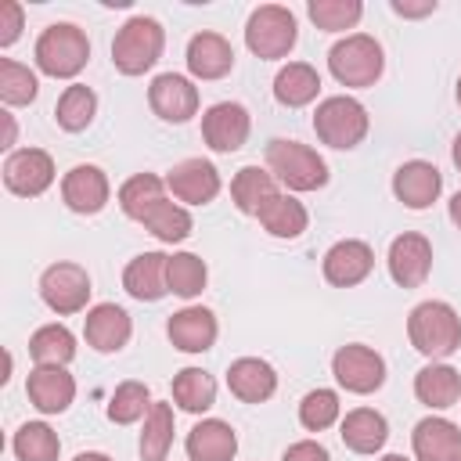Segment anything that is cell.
<instances>
[{"instance_id": "1", "label": "cell", "mask_w": 461, "mask_h": 461, "mask_svg": "<svg viewBox=\"0 0 461 461\" xmlns=\"http://www.w3.org/2000/svg\"><path fill=\"white\" fill-rule=\"evenodd\" d=\"M407 339L411 346L429 360H447L461 346V317L450 303L425 299L407 317Z\"/></svg>"}, {"instance_id": "2", "label": "cell", "mask_w": 461, "mask_h": 461, "mask_svg": "<svg viewBox=\"0 0 461 461\" xmlns=\"http://www.w3.org/2000/svg\"><path fill=\"white\" fill-rule=\"evenodd\" d=\"M32 58H36V68L43 76H54V79H72L83 72V65L90 61V40L79 25L72 22H54L40 32L36 47H32Z\"/></svg>"}, {"instance_id": "3", "label": "cell", "mask_w": 461, "mask_h": 461, "mask_svg": "<svg viewBox=\"0 0 461 461\" xmlns=\"http://www.w3.org/2000/svg\"><path fill=\"white\" fill-rule=\"evenodd\" d=\"M267 169L288 191H317V187L328 184L324 158L310 144H299V140H288V137H274L267 144Z\"/></svg>"}, {"instance_id": "4", "label": "cell", "mask_w": 461, "mask_h": 461, "mask_svg": "<svg viewBox=\"0 0 461 461\" xmlns=\"http://www.w3.org/2000/svg\"><path fill=\"white\" fill-rule=\"evenodd\" d=\"M162 47H166V29L148 18V14H137L130 18L115 40H112V61L122 76H144L158 58H162Z\"/></svg>"}, {"instance_id": "5", "label": "cell", "mask_w": 461, "mask_h": 461, "mask_svg": "<svg viewBox=\"0 0 461 461\" xmlns=\"http://www.w3.org/2000/svg\"><path fill=\"white\" fill-rule=\"evenodd\" d=\"M367 126H371L367 108L357 97H346V94L324 97L313 112V130H317L321 144L339 148V151H353L367 137Z\"/></svg>"}, {"instance_id": "6", "label": "cell", "mask_w": 461, "mask_h": 461, "mask_svg": "<svg viewBox=\"0 0 461 461\" xmlns=\"http://www.w3.org/2000/svg\"><path fill=\"white\" fill-rule=\"evenodd\" d=\"M328 68L342 86H375L385 68L382 43L367 32H349L328 50Z\"/></svg>"}, {"instance_id": "7", "label": "cell", "mask_w": 461, "mask_h": 461, "mask_svg": "<svg viewBox=\"0 0 461 461\" xmlns=\"http://www.w3.org/2000/svg\"><path fill=\"white\" fill-rule=\"evenodd\" d=\"M299 40V29H295V14L281 4H263L249 14L245 22V47L256 54V58H285Z\"/></svg>"}, {"instance_id": "8", "label": "cell", "mask_w": 461, "mask_h": 461, "mask_svg": "<svg viewBox=\"0 0 461 461\" xmlns=\"http://www.w3.org/2000/svg\"><path fill=\"white\" fill-rule=\"evenodd\" d=\"M90 274L79 263H50L40 277V299L58 313V317H72L79 310H86L90 303Z\"/></svg>"}, {"instance_id": "9", "label": "cell", "mask_w": 461, "mask_h": 461, "mask_svg": "<svg viewBox=\"0 0 461 461\" xmlns=\"http://www.w3.org/2000/svg\"><path fill=\"white\" fill-rule=\"evenodd\" d=\"M331 375H335V382H339L346 393L367 396V393L382 389V382H385V360H382L371 346L349 342V346H339V349H335V357H331Z\"/></svg>"}, {"instance_id": "10", "label": "cell", "mask_w": 461, "mask_h": 461, "mask_svg": "<svg viewBox=\"0 0 461 461\" xmlns=\"http://www.w3.org/2000/svg\"><path fill=\"white\" fill-rule=\"evenodd\" d=\"M4 184L18 198H40L54 184V158L43 148H18L4 162Z\"/></svg>"}, {"instance_id": "11", "label": "cell", "mask_w": 461, "mask_h": 461, "mask_svg": "<svg viewBox=\"0 0 461 461\" xmlns=\"http://www.w3.org/2000/svg\"><path fill=\"white\" fill-rule=\"evenodd\" d=\"M249 130H252L249 108L238 101H220V104L205 108V115H202V140L220 155L238 151L249 140Z\"/></svg>"}, {"instance_id": "12", "label": "cell", "mask_w": 461, "mask_h": 461, "mask_svg": "<svg viewBox=\"0 0 461 461\" xmlns=\"http://www.w3.org/2000/svg\"><path fill=\"white\" fill-rule=\"evenodd\" d=\"M148 104L162 122H187L191 115H198V86L187 76L162 72L148 86Z\"/></svg>"}, {"instance_id": "13", "label": "cell", "mask_w": 461, "mask_h": 461, "mask_svg": "<svg viewBox=\"0 0 461 461\" xmlns=\"http://www.w3.org/2000/svg\"><path fill=\"white\" fill-rule=\"evenodd\" d=\"M108 194H112V184L104 176L101 166H90V162H79L65 173L61 180V202L79 212V216H94L108 205Z\"/></svg>"}, {"instance_id": "14", "label": "cell", "mask_w": 461, "mask_h": 461, "mask_svg": "<svg viewBox=\"0 0 461 461\" xmlns=\"http://www.w3.org/2000/svg\"><path fill=\"white\" fill-rule=\"evenodd\" d=\"M166 187L173 191L176 202L205 205L220 194V169L209 158H184L166 173Z\"/></svg>"}, {"instance_id": "15", "label": "cell", "mask_w": 461, "mask_h": 461, "mask_svg": "<svg viewBox=\"0 0 461 461\" xmlns=\"http://www.w3.org/2000/svg\"><path fill=\"white\" fill-rule=\"evenodd\" d=\"M429 270H432V245H429L425 234L407 230V234L393 238V245H389V274H393V281L400 288L425 285Z\"/></svg>"}, {"instance_id": "16", "label": "cell", "mask_w": 461, "mask_h": 461, "mask_svg": "<svg viewBox=\"0 0 461 461\" xmlns=\"http://www.w3.org/2000/svg\"><path fill=\"white\" fill-rule=\"evenodd\" d=\"M130 335H133V321L115 303H97L83 317V339L97 353H119L130 342Z\"/></svg>"}, {"instance_id": "17", "label": "cell", "mask_w": 461, "mask_h": 461, "mask_svg": "<svg viewBox=\"0 0 461 461\" xmlns=\"http://www.w3.org/2000/svg\"><path fill=\"white\" fill-rule=\"evenodd\" d=\"M371 267H375V252H371V245L360 241V238H342V241H335V245L324 252V277H328V285H335V288H353V285H360V281L371 274Z\"/></svg>"}, {"instance_id": "18", "label": "cell", "mask_w": 461, "mask_h": 461, "mask_svg": "<svg viewBox=\"0 0 461 461\" xmlns=\"http://www.w3.org/2000/svg\"><path fill=\"white\" fill-rule=\"evenodd\" d=\"M443 191V173L425 162V158H411L393 173V194L407 205V209H429Z\"/></svg>"}, {"instance_id": "19", "label": "cell", "mask_w": 461, "mask_h": 461, "mask_svg": "<svg viewBox=\"0 0 461 461\" xmlns=\"http://www.w3.org/2000/svg\"><path fill=\"white\" fill-rule=\"evenodd\" d=\"M25 393L40 414H65L76 400V378L65 367H32Z\"/></svg>"}, {"instance_id": "20", "label": "cell", "mask_w": 461, "mask_h": 461, "mask_svg": "<svg viewBox=\"0 0 461 461\" xmlns=\"http://www.w3.org/2000/svg\"><path fill=\"white\" fill-rule=\"evenodd\" d=\"M411 447L418 461H457L461 457V429L439 414H429L414 425Z\"/></svg>"}, {"instance_id": "21", "label": "cell", "mask_w": 461, "mask_h": 461, "mask_svg": "<svg viewBox=\"0 0 461 461\" xmlns=\"http://www.w3.org/2000/svg\"><path fill=\"white\" fill-rule=\"evenodd\" d=\"M216 317H212V310H205V306H184V310H176L173 317H169V324H166V335H169V342L176 346V349H184V353H205V349H212V342H216Z\"/></svg>"}, {"instance_id": "22", "label": "cell", "mask_w": 461, "mask_h": 461, "mask_svg": "<svg viewBox=\"0 0 461 461\" xmlns=\"http://www.w3.org/2000/svg\"><path fill=\"white\" fill-rule=\"evenodd\" d=\"M166 267H169V256L166 252H140L126 263L122 270V288L137 299V303H158L169 285H166Z\"/></svg>"}, {"instance_id": "23", "label": "cell", "mask_w": 461, "mask_h": 461, "mask_svg": "<svg viewBox=\"0 0 461 461\" xmlns=\"http://www.w3.org/2000/svg\"><path fill=\"white\" fill-rule=\"evenodd\" d=\"M227 389L241 403H263L277 389V371L267 360H259V357H238L227 367Z\"/></svg>"}, {"instance_id": "24", "label": "cell", "mask_w": 461, "mask_h": 461, "mask_svg": "<svg viewBox=\"0 0 461 461\" xmlns=\"http://www.w3.org/2000/svg\"><path fill=\"white\" fill-rule=\"evenodd\" d=\"M234 68V47L220 32H194L187 43V72L194 79H223Z\"/></svg>"}, {"instance_id": "25", "label": "cell", "mask_w": 461, "mask_h": 461, "mask_svg": "<svg viewBox=\"0 0 461 461\" xmlns=\"http://www.w3.org/2000/svg\"><path fill=\"white\" fill-rule=\"evenodd\" d=\"M414 396L432 407V411H447L461 400V371L443 364V360H432L425 364L418 375H414Z\"/></svg>"}, {"instance_id": "26", "label": "cell", "mask_w": 461, "mask_h": 461, "mask_svg": "<svg viewBox=\"0 0 461 461\" xmlns=\"http://www.w3.org/2000/svg\"><path fill=\"white\" fill-rule=\"evenodd\" d=\"M339 436L353 454H378L389 439V421L375 407H353L339 421Z\"/></svg>"}, {"instance_id": "27", "label": "cell", "mask_w": 461, "mask_h": 461, "mask_svg": "<svg viewBox=\"0 0 461 461\" xmlns=\"http://www.w3.org/2000/svg\"><path fill=\"white\" fill-rule=\"evenodd\" d=\"M187 457L191 461H234L238 454V436L227 421L220 418H202L191 432H187Z\"/></svg>"}, {"instance_id": "28", "label": "cell", "mask_w": 461, "mask_h": 461, "mask_svg": "<svg viewBox=\"0 0 461 461\" xmlns=\"http://www.w3.org/2000/svg\"><path fill=\"white\" fill-rule=\"evenodd\" d=\"M277 194V184H274V173L270 169H259V166H241L230 180V198L238 205V212L245 216H259L263 205Z\"/></svg>"}, {"instance_id": "29", "label": "cell", "mask_w": 461, "mask_h": 461, "mask_svg": "<svg viewBox=\"0 0 461 461\" xmlns=\"http://www.w3.org/2000/svg\"><path fill=\"white\" fill-rule=\"evenodd\" d=\"M317 94H321V76H317V68L306 65V61H288V65L274 76V97H277V104H285V108H303V104H310Z\"/></svg>"}, {"instance_id": "30", "label": "cell", "mask_w": 461, "mask_h": 461, "mask_svg": "<svg viewBox=\"0 0 461 461\" xmlns=\"http://www.w3.org/2000/svg\"><path fill=\"white\" fill-rule=\"evenodd\" d=\"M256 220L263 223V230H267L270 238H285V241H292V238H299V234L306 230L310 212H306V205H303L299 198L277 191V194L263 205V212H259Z\"/></svg>"}, {"instance_id": "31", "label": "cell", "mask_w": 461, "mask_h": 461, "mask_svg": "<svg viewBox=\"0 0 461 461\" xmlns=\"http://www.w3.org/2000/svg\"><path fill=\"white\" fill-rule=\"evenodd\" d=\"M29 357L36 367H65L76 357V335L65 324H43L29 339Z\"/></svg>"}, {"instance_id": "32", "label": "cell", "mask_w": 461, "mask_h": 461, "mask_svg": "<svg viewBox=\"0 0 461 461\" xmlns=\"http://www.w3.org/2000/svg\"><path fill=\"white\" fill-rule=\"evenodd\" d=\"M173 447V407L169 403H151L144 414V429H140V461H166Z\"/></svg>"}, {"instance_id": "33", "label": "cell", "mask_w": 461, "mask_h": 461, "mask_svg": "<svg viewBox=\"0 0 461 461\" xmlns=\"http://www.w3.org/2000/svg\"><path fill=\"white\" fill-rule=\"evenodd\" d=\"M158 202H166V180L155 176V173H137L130 176L122 187H119V209L130 216V220H144Z\"/></svg>"}, {"instance_id": "34", "label": "cell", "mask_w": 461, "mask_h": 461, "mask_svg": "<svg viewBox=\"0 0 461 461\" xmlns=\"http://www.w3.org/2000/svg\"><path fill=\"white\" fill-rule=\"evenodd\" d=\"M173 400L187 414H205L216 403V382H212V375L202 371V367H184L173 378Z\"/></svg>"}, {"instance_id": "35", "label": "cell", "mask_w": 461, "mask_h": 461, "mask_svg": "<svg viewBox=\"0 0 461 461\" xmlns=\"http://www.w3.org/2000/svg\"><path fill=\"white\" fill-rule=\"evenodd\" d=\"M11 450L18 461H58L61 439L47 421H25V425H18Z\"/></svg>"}, {"instance_id": "36", "label": "cell", "mask_w": 461, "mask_h": 461, "mask_svg": "<svg viewBox=\"0 0 461 461\" xmlns=\"http://www.w3.org/2000/svg\"><path fill=\"white\" fill-rule=\"evenodd\" d=\"M94 112H97V97H94V90L83 86V83L65 86L61 97H58V104H54V119H58V126L68 130V133L86 130V126L94 122Z\"/></svg>"}, {"instance_id": "37", "label": "cell", "mask_w": 461, "mask_h": 461, "mask_svg": "<svg viewBox=\"0 0 461 461\" xmlns=\"http://www.w3.org/2000/svg\"><path fill=\"white\" fill-rule=\"evenodd\" d=\"M205 281H209L205 259H198L194 252H173V256H169L166 285H169L173 295H180V299H194V295H202Z\"/></svg>"}, {"instance_id": "38", "label": "cell", "mask_w": 461, "mask_h": 461, "mask_svg": "<svg viewBox=\"0 0 461 461\" xmlns=\"http://www.w3.org/2000/svg\"><path fill=\"white\" fill-rule=\"evenodd\" d=\"M144 227H148V234H155L162 245H176V241H184L187 234H191V227H194V220H191V212L184 209V205H176V202H158L144 220H140Z\"/></svg>"}, {"instance_id": "39", "label": "cell", "mask_w": 461, "mask_h": 461, "mask_svg": "<svg viewBox=\"0 0 461 461\" xmlns=\"http://www.w3.org/2000/svg\"><path fill=\"white\" fill-rule=\"evenodd\" d=\"M151 403H155V400H151L148 385L130 378V382H119V385H115V393H112V400H108V418H112L115 425H133V421H140V418L148 414Z\"/></svg>"}, {"instance_id": "40", "label": "cell", "mask_w": 461, "mask_h": 461, "mask_svg": "<svg viewBox=\"0 0 461 461\" xmlns=\"http://www.w3.org/2000/svg\"><path fill=\"white\" fill-rule=\"evenodd\" d=\"M40 94V79L29 65L0 58V101L4 104H32Z\"/></svg>"}, {"instance_id": "41", "label": "cell", "mask_w": 461, "mask_h": 461, "mask_svg": "<svg viewBox=\"0 0 461 461\" xmlns=\"http://www.w3.org/2000/svg\"><path fill=\"white\" fill-rule=\"evenodd\" d=\"M306 11H310V18H313L317 29H324V32H346V29H353L360 22L364 4L360 0H310Z\"/></svg>"}, {"instance_id": "42", "label": "cell", "mask_w": 461, "mask_h": 461, "mask_svg": "<svg viewBox=\"0 0 461 461\" xmlns=\"http://www.w3.org/2000/svg\"><path fill=\"white\" fill-rule=\"evenodd\" d=\"M339 414H342V403H339L335 389H310L299 403V421L310 432H324L328 425L339 421Z\"/></svg>"}, {"instance_id": "43", "label": "cell", "mask_w": 461, "mask_h": 461, "mask_svg": "<svg viewBox=\"0 0 461 461\" xmlns=\"http://www.w3.org/2000/svg\"><path fill=\"white\" fill-rule=\"evenodd\" d=\"M22 36V4L4 0L0 4V47H11Z\"/></svg>"}, {"instance_id": "44", "label": "cell", "mask_w": 461, "mask_h": 461, "mask_svg": "<svg viewBox=\"0 0 461 461\" xmlns=\"http://www.w3.org/2000/svg\"><path fill=\"white\" fill-rule=\"evenodd\" d=\"M281 461H331V454L317 439H299L281 454Z\"/></svg>"}, {"instance_id": "45", "label": "cell", "mask_w": 461, "mask_h": 461, "mask_svg": "<svg viewBox=\"0 0 461 461\" xmlns=\"http://www.w3.org/2000/svg\"><path fill=\"white\" fill-rule=\"evenodd\" d=\"M393 11H396V14H403V18H421V14H432V11H436V0H421V4L393 0Z\"/></svg>"}, {"instance_id": "46", "label": "cell", "mask_w": 461, "mask_h": 461, "mask_svg": "<svg viewBox=\"0 0 461 461\" xmlns=\"http://www.w3.org/2000/svg\"><path fill=\"white\" fill-rule=\"evenodd\" d=\"M450 220H454V227L461 230V191L450 198Z\"/></svg>"}, {"instance_id": "47", "label": "cell", "mask_w": 461, "mask_h": 461, "mask_svg": "<svg viewBox=\"0 0 461 461\" xmlns=\"http://www.w3.org/2000/svg\"><path fill=\"white\" fill-rule=\"evenodd\" d=\"M72 461H112L108 454H101V450H83V454H76Z\"/></svg>"}, {"instance_id": "48", "label": "cell", "mask_w": 461, "mask_h": 461, "mask_svg": "<svg viewBox=\"0 0 461 461\" xmlns=\"http://www.w3.org/2000/svg\"><path fill=\"white\" fill-rule=\"evenodd\" d=\"M4 122H7V140H4V148H11V144H14V119L4 112Z\"/></svg>"}, {"instance_id": "49", "label": "cell", "mask_w": 461, "mask_h": 461, "mask_svg": "<svg viewBox=\"0 0 461 461\" xmlns=\"http://www.w3.org/2000/svg\"><path fill=\"white\" fill-rule=\"evenodd\" d=\"M450 158H454V166L461 169V133L454 137V148H450Z\"/></svg>"}, {"instance_id": "50", "label": "cell", "mask_w": 461, "mask_h": 461, "mask_svg": "<svg viewBox=\"0 0 461 461\" xmlns=\"http://www.w3.org/2000/svg\"><path fill=\"white\" fill-rule=\"evenodd\" d=\"M382 461H407V457H403V454H385Z\"/></svg>"}, {"instance_id": "51", "label": "cell", "mask_w": 461, "mask_h": 461, "mask_svg": "<svg viewBox=\"0 0 461 461\" xmlns=\"http://www.w3.org/2000/svg\"><path fill=\"white\" fill-rule=\"evenodd\" d=\"M457 104H461V76H457Z\"/></svg>"}, {"instance_id": "52", "label": "cell", "mask_w": 461, "mask_h": 461, "mask_svg": "<svg viewBox=\"0 0 461 461\" xmlns=\"http://www.w3.org/2000/svg\"><path fill=\"white\" fill-rule=\"evenodd\" d=\"M457 461H461V457H457Z\"/></svg>"}]
</instances>
